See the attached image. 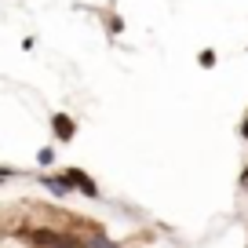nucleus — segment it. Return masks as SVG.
Masks as SVG:
<instances>
[{
  "instance_id": "nucleus-1",
  "label": "nucleus",
  "mask_w": 248,
  "mask_h": 248,
  "mask_svg": "<svg viewBox=\"0 0 248 248\" xmlns=\"http://www.w3.org/2000/svg\"><path fill=\"white\" fill-rule=\"evenodd\" d=\"M59 175L66 179V183H70V190H73V194L88 197V201H95V197H99V183H95V179L88 175L84 168H77V164H70V168H62Z\"/></svg>"
},
{
  "instance_id": "nucleus-2",
  "label": "nucleus",
  "mask_w": 248,
  "mask_h": 248,
  "mask_svg": "<svg viewBox=\"0 0 248 248\" xmlns=\"http://www.w3.org/2000/svg\"><path fill=\"white\" fill-rule=\"evenodd\" d=\"M47 124H51L55 142H62V146L77 139V121H73L70 113H51V117H47Z\"/></svg>"
},
{
  "instance_id": "nucleus-3",
  "label": "nucleus",
  "mask_w": 248,
  "mask_h": 248,
  "mask_svg": "<svg viewBox=\"0 0 248 248\" xmlns=\"http://www.w3.org/2000/svg\"><path fill=\"white\" fill-rule=\"evenodd\" d=\"M37 183L44 186V190L55 197V201H66V197L73 194V190H70V183H66V179H62L59 171H55V175H37Z\"/></svg>"
},
{
  "instance_id": "nucleus-4",
  "label": "nucleus",
  "mask_w": 248,
  "mask_h": 248,
  "mask_svg": "<svg viewBox=\"0 0 248 248\" xmlns=\"http://www.w3.org/2000/svg\"><path fill=\"white\" fill-rule=\"evenodd\" d=\"M80 241H84L80 248H117V241H109L102 230H88V233H80Z\"/></svg>"
},
{
  "instance_id": "nucleus-5",
  "label": "nucleus",
  "mask_w": 248,
  "mask_h": 248,
  "mask_svg": "<svg viewBox=\"0 0 248 248\" xmlns=\"http://www.w3.org/2000/svg\"><path fill=\"white\" fill-rule=\"evenodd\" d=\"M216 62H219L216 47H201V51H197V66H201V70H212Z\"/></svg>"
},
{
  "instance_id": "nucleus-6",
  "label": "nucleus",
  "mask_w": 248,
  "mask_h": 248,
  "mask_svg": "<svg viewBox=\"0 0 248 248\" xmlns=\"http://www.w3.org/2000/svg\"><path fill=\"white\" fill-rule=\"evenodd\" d=\"M37 164H40V168H51V164H55V146L37 150Z\"/></svg>"
},
{
  "instance_id": "nucleus-7",
  "label": "nucleus",
  "mask_w": 248,
  "mask_h": 248,
  "mask_svg": "<svg viewBox=\"0 0 248 248\" xmlns=\"http://www.w3.org/2000/svg\"><path fill=\"white\" fill-rule=\"evenodd\" d=\"M106 26H109V37H117V33L124 30V18H121V15H109V18H106Z\"/></svg>"
},
{
  "instance_id": "nucleus-8",
  "label": "nucleus",
  "mask_w": 248,
  "mask_h": 248,
  "mask_svg": "<svg viewBox=\"0 0 248 248\" xmlns=\"http://www.w3.org/2000/svg\"><path fill=\"white\" fill-rule=\"evenodd\" d=\"M18 171L15 168H8V164H0V183H8V179H15Z\"/></svg>"
},
{
  "instance_id": "nucleus-9",
  "label": "nucleus",
  "mask_w": 248,
  "mask_h": 248,
  "mask_svg": "<svg viewBox=\"0 0 248 248\" xmlns=\"http://www.w3.org/2000/svg\"><path fill=\"white\" fill-rule=\"evenodd\" d=\"M237 135H241V139H245V142H248V113H245V121H241V124H237Z\"/></svg>"
},
{
  "instance_id": "nucleus-10",
  "label": "nucleus",
  "mask_w": 248,
  "mask_h": 248,
  "mask_svg": "<svg viewBox=\"0 0 248 248\" xmlns=\"http://www.w3.org/2000/svg\"><path fill=\"white\" fill-rule=\"evenodd\" d=\"M237 179H241V190H245V194H248V168H245V171H241V175H237Z\"/></svg>"
}]
</instances>
